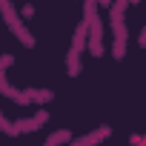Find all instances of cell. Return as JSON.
Listing matches in <instances>:
<instances>
[{
    "instance_id": "obj_1",
    "label": "cell",
    "mask_w": 146,
    "mask_h": 146,
    "mask_svg": "<svg viewBox=\"0 0 146 146\" xmlns=\"http://www.w3.org/2000/svg\"><path fill=\"white\" fill-rule=\"evenodd\" d=\"M57 140H69V132H57V135L49 137V143H57Z\"/></svg>"
},
{
    "instance_id": "obj_2",
    "label": "cell",
    "mask_w": 146,
    "mask_h": 146,
    "mask_svg": "<svg viewBox=\"0 0 146 146\" xmlns=\"http://www.w3.org/2000/svg\"><path fill=\"white\" fill-rule=\"evenodd\" d=\"M129 3H137V0H129Z\"/></svg>"
}]
</instances>
